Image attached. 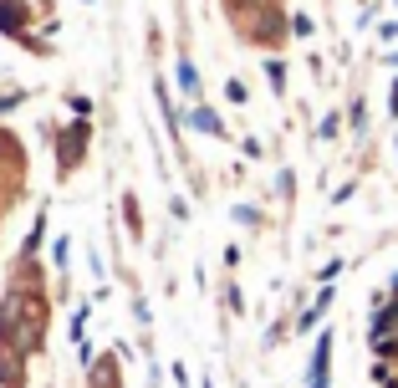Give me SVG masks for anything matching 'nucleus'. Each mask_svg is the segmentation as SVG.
Here are the masks:
<instances>
[{"label": "nucleus", "instance_id": "3", "mask_svg": "<svg viewBox=\"0 0 398 388\" xmlns=\"http://www.w3.org/2000/svg\"><path fill=\"white\" fill-rule=\"evenodd\" d=\"M179 87H184V92H199V77H194V67H189V56H179Z\"/></svg>", "mask_w": 398, "mask_h": 388}, {"label": "nucleus", "instance_id": "1", "mask_svg": "<svg viewBox=\"0 0 398 388\" xmlns=\"http://www.w3.org/2000/svg\"><path fill=\"white\" fill-rule=\"evenodd\" d=\"M327 358H332V337L317 342V358H312V378H306V388H327Z\"/></svg>", "mask_w": 398, "mask_h": 388}, {"label": "nucleus", "instance_id": "2", "mask_svg": "<svg viewBox=\"0 0 398 388\" xmlns=\"http://www.w3.org/2000/svg\"><path fill=\"white\" fill-rule=\"evenodd\" d=\"M189 123H194V128H199V133H219V118H215V113H210V107H199V113H194V118H189Z\"/></svg>", "mask_w": 398, "mask_h": 388}]
</instances>
